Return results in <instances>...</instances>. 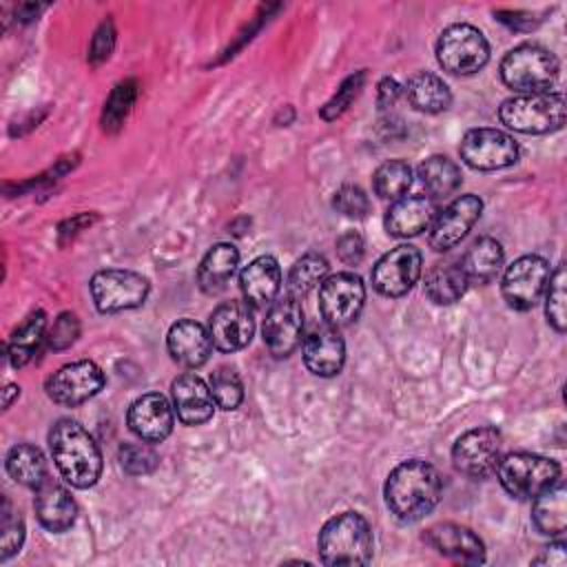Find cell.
Listing matches in <instances>:
<instances>
[{"label": "cell", "mask_w": 567, "mask_h": 567, "mask_svg": "<svg viewBox=\"0 0 567 567\" xmlns=\"http://www.w3.org/2000/svg\"><path fill=\"white\" fill-rule=\"evenodd\" d=\"M135 95H137V84L133 80H126V82H120L106 104H104V113H102V126L104 131H117L124 122V117L128 115L133 102H135Z\"/></svg>", "instance_id": "d590c367"}, {"label": "cell", "mask_w": 567, "mask_h": 567, "mask_svg": "<svg viewBox=\"0 0 567 567\" xmlns=\"http://www.w3.org/2000/svg\"><path fill=\"white\" fill-rule=\"evenodd\" d=\"M365 288L354 272H337L319 286V312L326 323L339 328L354 321L363 308Z\"/></svg>", "instance_id": "7c38bea8"}, {"label": "cell", "mask_w": 567, "mask_h": 567, "mask_svg": "<svg viewBox=\"0 0 567 567\" xmlns=\"http://www.w3.org/2000/svg\"><path fill=\"white\" fill-rule=\"evenodd\" d=\"M24 540V523L18 514L11 512L9 501H4L2 512V538H0V560H7L16 551H20Z\"/></svg>", "instance_id": "60d3db41"}, {"label": "cell", "mask_w": 567, "mask_h": 567, "mask_svg": "<svg viewBox=\"0 0 567 567\" xmlns=\"http://www.w3.org/2000/svg\"><path fill=\"white\" fill-rule=\"evenodd\" d=\"M166 348L173 361L184 368H199L208 361L213 350L210 332L193 319H179L166 334Z\"/></svg>", "instance_id": "603a6c76"}, {"label": "cell", "mask_w": 567, "mask_h": 567, "mask_svg": "<svg viewBox=\"0 0 567 567\" xmlns=\"http://www.w3.org/2000/svg\"><path fill=\"white\" fill-rule=\"evenodd\" d=\"M18 394H20V388H18V385H13V383H9V385L4 388L2 405H4V408H9V405H11V401H13V396H18Z\"/></svg>", "instance_id": "c3c4849f"}, {"label": "cell", "mask_w": 567, "mask_h": 567, "mask_svg": "<svg viewBox=\"0 0 567 567\" xmlns=\"http://www.w3.org/2000/svg\"><path fill=\"white\" fill-rule=\"evenodd\" d=\"M173 408L159 392H148L137 396L126 414V423L133 434L146 443L164 441L173 430Z\"/></svg>", "instance_id": "ac0fdd59"}, {"label": "cell", "mask_w": 567, "mask_h": 567, "mask_svg": "<svg viewBox=\"0 0 567 567\" xmlns=\"http://www.w3.org/2000/svg\"><path fill=\"white\" fill-rule=\"evenodd\" d=\"M7 472L9 476L27 487H38L49 474H47V461L40 447L29 445V443H18L9 450L7 454Z\"/></svg>", "instance_id": "4dcf8cb0"}, {"label": "cell", "mask_w": 567, "mask_h": 567, "mask_svg": "<svg viewBox=\"0 0 567 567\" xmlns=\"http://www.w3.org/2000/svg\"><path fill=\"white\" fill-rule=\"evenodd\" d=\"M264 343L275 357H288L297 350L303 337V310L297 297H277L264 319Z\"/></svg>", "instance_id": "4fadbf2b"}, {"label": "cell", "mask_w": 567, "mask_h": 567, "mask_svg": "<svg viewBox=\"0 0 567 567\" xmlns=\"http://www.w3.org/2000/svg\"><path fill=\"white\" fill-rule=\"evenodd\" d=\"M458 153L470 168L498 171L518 159V144L498 128H472L463 135Z\"/></svg>", "instance_id": "8fae6325"}, {"label": "cell", "mask_w": 567, "mask_h": 567, "mask_svg": "<svg viewBox=\"0 0 567 567\" xmlns=\"http://www.w3.org/2000/svg\"><path fill=\"white\" fill-rule=\"evenodd\" d=\"M363 237L357 230H348L337 239V255L348 266H354L363 259Z\"/></svg>", "instance_id": "f6af8a7d"}, {"label": "cell", "mask_w": 567, "mask_h": 567, "mask_svg": "<svg viewBox=\"0 0 567 567\" xmlns=\"http://www.w3.org/2000/svg\"><path fill=\"white\" fill-rule=\"evenodd\" d=\"M408 102L421 113H441L452 104L450 86L434 73H414L403 86Z\"/></svg>", "instance_id": "f1b7e54d"}, {"label": "cell", "mask_w": 567, "mask_h": 567, "mask_svg": "<svg viewBox=\"0 0 567 567\" xmlns=\"http://www.w3.org/2000/svg\"><path fill=\"white\" fill-rule=\"evenodd\" d=\"M558 75V60L538 44L514 47L501 62L503 82L518 93H540Z\"/></svg>", "instance_id": "8992f818"}, {"label": "cell", "mask_w": 567, "mask_h": 567, "mask_svg": "<svg viewBox=\"0 0 567 567\" xmlns=\"http://www.w3.org/2000/svg\"><path fill=\"white\" fill-rule=\"evenodd\" d=\"M321 563L368 565L372 558V529L359 512H343L323 523L317 538Z\"/></svg>", "instance_id": "3957f363"}, {"label": "cell", "mask_w": 567, "mask_h": 567, "mask_svg": "<svg viewBox=\"0 0 567 567\" xmlns=\"http://www.w3.org/2000/svg\"><path fill=\"white\" fill-rule=\"evenodd\" d=\"M326 277H328L326 257H321L317 252H308V255L299 257L288 272V295L299 299V297L308 295L312 288L321 286Z\"/></svg>", "instance_id": "836d02e7"}, {"label": "cell", "mask_w": 567, "mask_h": 567, "mask_svg": "<svg viewBox=\"0 0 567 567\" xmlns=\"http://www.w3.org/2000/svg\"><path fill=\"white\" fill-rule=\"evenodd\" d=\"M239 288L248 306L266 308L270 306L281 288V268L275 257L261 255L252 259L239 272Z\"/></svg>", "instance_id": "d4e9b609"}, {"label": "cell", "mask_w": 567, "mask_h": 567, "mask_svg": "<svg viewBox=\"0 0 567 567\" xmlns=\"http://www.w3.org/2000/svg\"><path fill=\"white\" fill-rule=\"evenodd\" d=\"M239 264V252L233 244H215L202 259L197 268V284L204 292L217 295L221 292L230 277L235 275V268Z\"/></svg>", "instance_id": "484cf974"}, {"label": "cell", "mask_w": 567, "mask_h": 567, "mask_svg": "<svg viewBox=\"0 0 567 567\" xmlns=\"http://www.w3.org/2000/svg\"><path fill=\"white\" fill-rule=\"evenodd\" d=\"M388 509L401 520H419L430 514L441 498V476L423 458L399 463L383 487Z\"/></svg>", "instance_id": "6da1fadb"}, {"label": "cell", "mask_w": 567, "mask_h": 567, "mask_svg": "<svg viewBox=\"0 0 567 567\" xmlns=\"http://www.w3.org/2000/svg\"><path fill=\"white\" fill-rule=\"evenodd\" d=\"M208 388L213 392L215 405L221 410H235V408H239V403L244 399L241 379L237 377V372L233 368H217L210 374Z\"/></svg>", "instance_id": "8d00e7d4"}, {"label": "cell", "mask_w": 567, "mask_h": 567, "mask_svg": "<svg viewBox=\"0 0 567 567\" xmlns=\"http://www.w3.org/2000/svg\"><path fill=\"white\" fill-rule=\"evenodd\" d=\"M494 472L505 492L516 498H536L560 478L556 461L529 452H509L501 456Z\"/></svg>", "instance_id": "5b68a950"}, {"label": "cell", "mask_w": 567, "mask_h": 567, "mask_svg": "<svg viewBox=\"0 0 567 567\" xmlns=\"http://www.w3.org/2000/svg\"><path fill=\"white\" fill-rule=\"evenodd\" d=\"M346 361V346L334 326L323 323L312 328L303 339V363L317 377H334Z\"/></svg>", "instance_id": "ffe728a7"}, {"label": "cell", "mask_w": 567, "mask_h": 567, "mask_svg": "<svg viewBox=\"0 0 567 567\" xmlns=\"http://www.w3.org/2000/svg\"><path fill=\"white\" fill-rule=\"evenodd\" d=\"M436 217V204L427 195L399 197L385 213V230L392 237H416L432 226Z\"/></svg>", "instance_id": "7402d4cb"}, {"label": "cell", "mask_w": 567, "mask_h": 567, "mask_svg": "<svg viewBox=\"0 0 567 567\" xmlns=\"http://www.w3.org/2000/svg\"><path fill=\"white\" fill-rule=\"evenodd\" d=\"M483 202L476 195H461L436 213L430 226V246L439 252L454 248L481 217Z\"/></svg>", "instance_id": "2e32d148"}, {"label": "cell", "mask_w": 567, "mask_h": 567, "mask_svg": "<svg viewBox=\"0 0 567 567\" xmlns=\"http://www.w3.org/2000/svg\"><path fill=\"white\" fill-rule=\"evenodd\" d=\"M53 463L62 478L78 489L97 483L102 474V454L93 436L75 421L62 419L49 432Z\"/></svg>", "instance_id": "7a4b0ae2"}, {"label": "cell", "mask_w": 567, "mask_h": 567, "mask_svg": "<svg viewBox=\"0 0 567 567\" xmlns=\"http://www.w3.org/2000/svg\"><path fill=\"white\" fill-rule=\"evenodd\" d=\"M33 507L40 525L49 532H66L78 516V507L69 489L49 476L35 487Z\"/></svg>", "instance_id": "cb8c5ba5"}, {"label": "cell", "mask_w": 567, "mask_h": 567, "mask_svg": "<svg viewBox=\"0 0 567 567\" xmlns=\"http://www.w3.org/2000/svg\"><path fill=\"white\" fill-rule=\"evenodd\" d=\"M416 175L430 197H445L461 184V168L445 155H430L416 168Z\"/></svg>", "instance_id": "1f68e13d"}, {"label": "cell", "mask_w": 567, "mask_h": 567, "mask_svg": "<svg viewBox=\"0 0 567 567\" xmlns=\"http://www.w3.org/2000/svg\"><path fill=\"white\" fill-rule=\"evenodd\" d=\"M44 328H47V315L42 310H35L11 334V339L7 343V354L16 368H22L24 363L31 361L40 341L44 339Z\"/></svg>", "instance_id": "d6a6232c"}, {"label": "cell", "mask_w": 567, "mask_h": 567, "mask_svg": "<svg viewBox=\"0 0 567 567\" xmlns=\"http://www.w3.org/2000/svg\"><path fill=\"white\" fill-rule=\"evenodd\" d=\"M501 122L525 135L558 131L565 124V100L560 93H520L505 100L498 109Z\"/></svg>", "instance_id": "277c9868"}, {"label": "cell", "mask_w": 567, "mask_h": 567, "mask_svg": "<svg viewBox=\"0 0 567 567\" xmlns=\"http://www.w3.org/2000/svg\"><path fill=\"white\" fill-rule=\"evenodd\" d=\"M412 184V168L403 159L381 164L372 175V188L381 199H399Z\"/></svg>", "instance_id": "e575fe53"}, {"label": "cell", "mask_w": 567, "mask_h": 567, "mask_svg": "<svg viewBox=\"0 0 567 567\" xmlns=\"http://www.w3.org/2000/svg\"><path fill=\"white\" fill-rule=\"evenodd\" d=\"M467 284L470 281H467L461 264L447 261V264H436L427 270L423 290L430 301H434L439 306H447V303L458 301L465 295Z\"/></svg>", "instance_id": "f546056e"}, {"label": "cell", "mask_w": 567, "mask_h": 567, "mask_svg": "<svg viewBox=\"0 0 567 567\" xmlns=\"http://www.w3.org/2000/svg\"><path fill=\"white\" fill-rule=\"evenodd\" d=\"M363 80H365V73H363V71H359V73L346 78L343 84H341V86L337 89V93L332 95V100H328L326 106L321 109V117L328 120V122H332V120H337L339 115H343V113L348 111V106H350V104L357 100V95L361 93Z\"/></svg>", "instance_id": "ab89813d"}, {"label": "cell", "mask_w": 567, "mask_h": 567, "mask_svg": "<svg viewBox=\"0 0 567 567\" xmlns=\"http://www.w3.org/2000/svg\"><path fill=\"white\" fill-rule=\"evenodd\" d=\"M503 246L494 237L476 239L463 255L461 268L470 284H489L503 268Z\"/></svg>", "instance_id": "4316f807"}, {"label": "cell", "mask_w": 567, "mask_h": 567, "mask_svg": "<svg viewBox=\"0 0 567 567\" xmlns=\"http://www.w3.org/2000/svg\"><path fill=\"white\" fill-rule=\"evenodd\" d=\"M489 60L485 35L472 24H450L436 40V62L452 75H472Z\"/></svg>", "instance_id": "52a82bcc"}, {"label": "cell", "mask_w": 567, "mask_h": 567, "mask_svg": "<svg viewBox=\"0 0 567 567\" xmlns=\"http://www.w3.org/2000/svg\"><path fill=\"white\" fill-rule=\"evenodd\" d=\"M213 346L221 352H235L250 343L255 332V317L246 301H226L215 308L208 321Z\"/></svg>", "instance_id": "e0dca14e"}, {"label": "cell", "mask_w": 567, "mask_h": 567, "mask_svg": "<svg viewBox=\"0 0 567 567\" xmlns=\"http://www.w3.org/2000/svg\"><path fill=\"white\" fill-rule=\"evenodd\" d=\"M113 44H115V29H113V22H111V20H104V22L97 27V31H95V35H93V40H91L89 60H91L93 64L104 62V60L111 55Z\"/></svg>", "instance_id": "ee69618b"}, {"label": "cell", "mask_w": 567, "mask_h": 567, "mask_svg": "<svg viewBox=\"0 0 567 567\" xmlns=\"http://www.w3.org/2000/svg\"><path fill=\"white\" fill-rule=\"evenodd\" d=\"M91 297L100 312H120L137 308L148 297V279L133 270L106 268L93 275Z\"/></svg>", "instance_id": "ba28073f"}, {"label": "cell", "mask_w": 567, "mask_h": 567, "mask_svg": "<svg viewBox=\"0 0 567 567\" xmlns=\"http://www.w3.org/2000/svg\"><path fill=\"white\" fill-rule=\"evenodd\" d=\"M503 456V436L496 427L483 425L461 434L452 447L454 467L472 478L489 476Z\"/></svg>", "instance_id": "9c48e42d"}, {"label": "cell", "mask_w": 567, "mask_h": 567, "mask_svg": "<svg viewBox=\"0 0 567 567\" xmlns=\"http://www.w3.org/2000/svg\"><path fill=\"white\" fill-rule=\"evenodd\" d=\"M120 465L124 472H128L131 476H142L148 474L157 467V454L144 443H124L120 447Z\"/></svg>", "instance_id": "f35d334b"}, {"label": "cell", "mask_w": 567, "mask_h": 567, "mask_svg": "<svg viewBox=\"0 0 567 567\" xmlns=\"http://www.w3.org/2000/svg\"><path fill=\"white\" fill-rule=\"evenodd\" d=\"M567 545L563 540L558 543H551L549 547L543 549L540 556L534 558V565H549V567H565L567 563Z\"/></svg>", "instance_id": "bcb514c9"}, {"label": "cell", "mask_w": 567, "mask_h": 567, "mask_svg": "<svg viewBox=\"0 0 567 567\" xmlns=\"http://www.w3.org/2000/svg\"><path fill=\"white\" fill-rule=\"evenodd\" d=\"M549 264L538 255H523L514 264L507 266L503 275V299L514 310H529L534 308L549 281Z\"/></svg>", "instance_id": "30bf717a"}, {"label": "cell", "mask_w": 567, "mask_h": 567, "mask_svg": "<svg viewBox=\"0 0 567 567\" xmlns=\"http://www.w3.org/2000/svg\"><path fill=\"white\" fill-rule=\"evenodd\" d=\"M104 385V372L89 359L58 368L44 383L51 401L60 405H80L95 396Z\"/></svg>", "instance_id": "5bb4252c"}, {"label": "cell", "mask_w": 567, "mask_h": 567, "mask_svg": "<svg viewBox=\"0 0 567 567\" xmlns=\"http://www.w3.org/2000/svg\"><path fill=\"white\" fill-rule=\"evenodd\" d=\"M532 520L545 536H560L567 529V489L560 481L534 498Z\"/></svg>", "instance_id": "83f0119b"}, {"label": "cell", "mask_w": 567, "mask_h": 567, "mask_svg": "<svg viewBox=\"0 0 567 567\" xmlns=\"http://www.w3.org/2000/svg\"><path fill=\"white\" fill-rule=\"evenodd\" d=\"M421 252L410 244L388 250L372 268V286L383 297H403L421 277Z\"/></svg>", "instance_id": "9a60e30c"}, {"label": "cell", "mask_w": 567, "mask_h": 567, "mask_svg": "<svg viewBox=\"0 0 567 567\" xmlns=\"http://www.w3.org/2000/svg\"><path fill=\"white\" fill-rule=\"evenodd\" d=\"M171 394H173V405H175L177 419L184 425H202L215 412L213 392L204 383V379L197 377L195 372L179 374L171 385Z\"/></svg>", "instance_id": "44dd1931"}, {"label": "cell", "mask_w": 567, "mask_h": 567, "mask_svg": "<svg viewBox=\"0 0 567 567\" xmlns=\"http://www.w3.org/2000/svg\"><path fill=\"white\" fill-rule=\"evenodd\" d=\"M423 540L436 549L439 554L456 560V563H465V565H478L485 560V545L483 540L463 525L456 523H439L432 525Z\"/></svg>", "instance_id": "d6986e66"}, {"label": "cell", "mask_w": 567, "mask_h": 567, "mask_svg": "<svg viewBox=\"0 0 567 567\" xmlns=\"http://www.w3.org/2000/svg\"><path fill=\"white\" fill-rule=\"evenodd\" d=\"M80 334V321L73 312H62L55 321L53 328L49 332V346L53 350H64L69 348Z\"/></svg>", "instance_id": "7bdbcfd3"}, {"label": "cell", "mask_w": 567, "mask_h": 567, "mask_svg": "<svg viewBox=\"0 0 567 567\" xmlns=\"http://www.w3.org/2000/svg\"><path fill=\"white\" fill-rule=\"evenodd\" d=\"M565 281H567V275H565V266L558 264V268L549 275V281H547V295H545V315H547V321L558 330V332H565V326H567V310H565Z\"/></svg>", "instance_id": "74e56055"}, {"label": "cell", "mask_w": 567, "mask_h": 567, "mask_svg": "<svg viewBox=\"0 0 567 567\" xmlns=\"http://www.w3.org/2000/svg\"><path fill=\"white\" fill-rule=\"evenodd\" d=\"M332 206L346 215V217H354V219H361L365 217V213L370 210V202H368V195L354 186V184H343L334 197H332Z\"/></svg>", "instance_id": "b9f144b4"}, {"label": "cell", "mask_w": 567, "mask_h": 567, "mask_svg": "<svg viewBox=\"0 0 567 567\" xmlns=\"http://www.w3.org/2000/svg\"><path fill=\"white\" fill-rule=\"evenodd\" d=\"M399 95H401V86H399V82H396V80H392V78H383V80L379 82L377 104H379V109H381V111H383V109H392V106L396 104Z\"/></svg>", "instance_id": "7dc6e473"}]
</instances>
